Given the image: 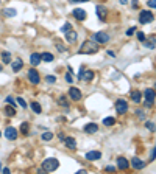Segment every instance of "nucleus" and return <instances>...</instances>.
Wrapping results in <instances>:
<instances>
[{"label":"nucleus","instance_id":"nucleus-11","mask_svg":"<svg viewBox=\"0 0 156 174\" xmlns=\"http://www.w3.org/2000/svg\"><path fill=\"white\" fill-rule=\"evenodd\" d=\"M101 159V152L100 151H89L86 152V160H100Z\"/></svg>","mask_w":156,"mask_h":174},{"label":"nucleus","instance_id":"nucleus-2","mask_svg":"<svg viewBox=\"0 0 156 174\" xmlns=\"http://www.w3.org/2000/svg\"><path fill=\"white\" fill-rule=\"evenodd\" d=\"M58 166H59V162H58L56 159H53V157L45 159L44 162H42V170L47 171V173H52V171L58 170Z\"/></svg>","mask_w":156,"mask_h":174},{"label":"nucleus","instance_id":"nucleus-39","mask_svg":"<svg viewBox=\"0 0 156 174\" xmlns=\"http://www.w3.org/2000/svg\"><path fill=\"white\" fill-rule=\"evenodd\" d=\"M156 157V146H155V148H153V151H152V156H150V160H153Z\"/></svg>","mask_w":156,"mask_h":174},{"label":"nucleus","instance_id":"nucleus-32","mask_svg":"<svg viewBox=\"0 0 156 174\" xmlns=\"http://www.w3.org/2000/svg\"><path fill=\"white\" fill-rule=\"evenodd\" d=\"M20 131H22L24 134H27V132H28V123H22V126H20Z\"/></svg>","mask_w":156,"mask_h":174},{"label":"nucleus","instance_id":"nucleus-42","mask_svg":"<svg viewBox=\"0 0 156 174\" xmlns=\"http://www.w3.org/2000/svg\"><path fill=\"white\" fill-rule=\"evenodd\" d=\"M66 81H67V82H72V76L67 75V76H66Z\"/></svg>","mask_w":156,"mask_h":174},{"label":"nucleus","instance_id":"nucleus-7","mask_svg":"<svg viewBox=\"0 0 156 174\" xmlns=\"http://www.w3.org/2000/svg\"><path fill=\"white\" fill-rule=\"evenodd\" d=\"M78 78L83 79V81H92V78H94V72H92V70H83V68H81Z\"/></svg>","mask_w":156,"mask_h":174},{"label":"nucleus","instance_id":"nucleus-13","mask_svg":"<svg viewBox=\"0 0 156 174\" xmlns=\"http://www.w3.org/2000/svg\"><path fill=\"white\" fill-rule=\"evenodd\" d=\"M63 142L66 143V146H67L69 149H77V142H75V138H72V137H64Z\"/></svg>","mask_w":156,"mask_h":174},{"label":"nucleus","instance_id":"nucleus-33","mask_svg":"<svg viewBox=\"0 0 156 174\" xmlns=\"http://www.w3.org/2000/svg\"><path fill=\"white\" fill-rule=\"evenodd\" d=\"M6 103H8V104H11V106H14V107H16V101H14V98H13V96H8V98H6Z\"/></svg>","mask_w":156,"mask_h":174},{"label":"nucleus","instance_id":"nucleus-6","mask_svg":"<svg viewBox=\"0 0 156 174\" xmlns=\"http://www.w3.org/2000/svg\"><path fill=\"white\" fill-rule=\"evenodd\" d=\"M116 110L119 114H125L128 110V103L125 100H117L116 101Z\"/></svg>","mask_w":156,"mask_h":174},{"label":"nucleus","instance_id":"nucleus-35","mask_svg":"<svg viewBox=\"0 0 156 174\" xmlns=\"http://www.w3.org/2000/svg\"><path fill=\"white\" fill-rule=\"evenodd\" d=\"M45 81H47V82H50V84H53V82L56 81V78H55V76H50V75H49V76L45 78Z\"/></svg>","mask_w":156,"mask_h":174},{"label":"nucleus","instance_id":"nucleus-38","mask_svg":"<svg viewBox=\"0 0 156 174\" xmlns=\"http://www.w3.org/2000/svg\"><path fill=\"white\" fill-rule=\"evenodd\" d=\"M56 48H58V51H66V47L63 44H59V42L56 44Z\"/></svg>","mask_w":156,"mask_h":174},{"label":"nucleus","instance_id":"nucleus-23","mask_svg":"<svg viewBox=\"0 0 156 174\" xmlns=\"http://www.w3.org/2000/svg\"><path fill=\"white\" fill-rule=\"evenodd\" d=\"M16 14H17V12H16L14 8H6V10H3V16H6V17H14Z\"/></svg>","mask_w":156,"mask_h":174},{"label":"nucleus","instance_id":"nucleus-20","mask_svg":"<svg viewBox=\"0 0 156 174\" xmlns=\"http://www.w3.org/2000/svg\"><path fill=\"white\" fill-rule=\"evenodd\" d=\"M131 100L134 103H140L142 101V93L139 92V90H133L131 92Z\"/></svg>","mask_w":156,"mask_h":174},{"label":"nucleus","instance_id":"nucleus-21","mask_svg":"<svg viewBox=\"0 0 156 174\" xmlns=\"http://www.w3.org/2000/svg\"><path fill=\"white\" fill-rule=\"evenodd\" d=\"M5 115L6 117H14L16 115V107L11 106V104H10V106H6L5 107Z\"/></svg>","mask_w":156,"mask_h":174},{"label":"nucleus","instance_id":"nucleus-4","mask_svg":"<svg viewBox=\"0 0 156 174\" xmlns=\"http://www.w3.org/2000/svg\"><path fill=\"white\" fill-rule=\"evenodd\" d=\"M144 95H145V106L147 107H150L152 104L155 103V98H156V92L153 89H147L145 92H144Z\"/></svg>","mask_w":156,"mask_h":174},{"label":"nucleus","instance_id":"nucleus-16","mask_svg":"<svg viewBox=\"0 0 156 174\" xmlns=\"http://www.w3.org/2000/svg\"><path fill=\"white\" fill-rule=\"evenodd\" d=\"M131 166H133V168H134V170H142V168H144V166H145V163H144V162H142V160H140V159H138V157H134V159L131 160Z\"/></svg>","mask_w":156,"mask_h":174},{"label":"nucleus","instance_id":"nucleus-1","mask_svg":"<svg viewBox=\"0 0 156 174\" xmlns=\"http://www.w3.org/2000/svg\"><path fill=\"white\" fill-rule=\"evenodd\" d=\"M98 51V45L95 42H92V40H86V42H83V45H81V48L78 50L80 54H92V53H97Z\"/></svg>","mask_w":156,"mask_h":174},{"label":"nucleus","instance_id":"nucleus-5","mask_svg":"<svg viewBox=\"0 0 156 174\" xmlns=\"http://www.w3.org/2000/svg\"><path fill=\"white\" fill-rule=\"evenodd\" d=\"M94 39H95V42H98V44H108V42H109V36H108L105 31L95 33V34H94Z\"/></svg>","mask_w":156,"mask_h":174},{"label":"nucleus","instance_id":"nucleus-46","mask_svg":"<svg viewBox=\"0 0 156 174\" xmlns=\"http://www.w3.org/2000/svg\"><path fill=\"white\" fill-rule=\"evenodd\" d=\"M120 3H122V5H126V3H128V0H120Z\"/></svg>","mask_w":156,"mask_h":174},{"label":"nucleus","instance_id":"nucleus-10","mask_svg":"<svg viewBox=\"0 0 156 174\" xmlns=\"http://www.w3.org/2000/svg\"><path fill=\"white\" fill-rule=\"evenodd\" d=\"M28 79H30V82H33V84H38L39 82V73L35 70V68H31V70L28 72Z\"/></svg>","mask_w":156,"mask_h":174},{"label":"nucleus","instance_id":"nucleus-34","mask_svg":"<svg viewBox=\"0 0 156 174\" xmlns=\"http://www.w3.org/2000/svg\"><path fill=\"white\" fill-rule=\"evenodd\" d=\"M136 36H138V39H139V40H142V42H144V40H145V34L142 33V31H138V34H136Z\"/></svg>","mask_w":156,"mask_h":174},{"label":"nucleus","instance_id":"nucleus-22","mask_svg":"<svg viewBox=\"0 0 156 174\" xmlns=\"http://www.w3.org/2000/svg\"><path fill=\"white\" fill-rule=\"evenodd\" d=\"M97 16H98L101 20L106 19V8H105V6H97Z\"/></svg>","mask_w":156,"mask_h":174},{"label":"nucleus","instance_id":"nucleus-47","mask_svg":"<svg viewBox=\"0 0 156 174\" xmlns=\"http://www.w3.org/2000/svg\"><path fill=\"white\" fill-rule=\"evenodd\" d=\"M2 70H3V68H2V65H0V72H2Z\"/></svg>","mask_w":156,"mask_h":174},{"label":"nucleus","instance_id":"nucleus-9","mask_svg":"<svg viewBox=\"0 0 156 174\" xmlns=\"http://www.w3.org/2000/svg\"><path fill=\"white\" fill-rule=\"evenodd\" d=\"M69 96L73 100V101H80L81 100V92L78 89H75V87H70L69 89Z\"/></svg>","mask_w":156,"mask_h":174},{"label":"nucleus","instance_id":"nucleus-44","mask_svg":"<svg viewBox=\"0 0 156 174\" xmlns=\"http://www.w3.org/2000/svg\"><path fill=\"white\" fill-rule=\"evenodd\" d=\"M72 3H77V2H87V0H70Z\"/></svg>","mask_w":156,"mask_h":174},{"label":"nucleus","instance_id":"nucleus-43","mask_svg":"<svg viewBox=\"0 0 156 174\" xmlns=\"http://www.w3.org/2000/svg\"><path fill=\"white\" fill-rule=\"evenodd\" d=\"M138 3H139V0H133V6H134V8L138 6Z\"/></svg>","mask_w":156,"mask_h":174},{"label":"nucleus","instance_id":"nucleus-27","mask_svg":"<svg viewBox=\"0 0 156 174\" xmlns=\"http://www.w3.org/2000/svg\"><path fill=\"white\" fill-rule=\"evenodd\" d=\"M114 123H116V118H114V117H106L105 120H103V124H105V126H112Z\"/></svg>","mask_w":156,"mask_h":174},{"label":"nucleus","instance_id":"nucleus-17","mask_svg":"<svg viewBox=\"0 0 156 174\" xmlns=\"http://www.w3.org/2000/svg\"><path fill=\"white\" fill-rule=\"evenodd\" d=\"M66 39H67V42H70V44H75L77 42V39H78V34L75 31H69V33H66Z\"/></svg>","mask_w":156,"mask_h":174},{"label":"nucleus","instance_id":"nucleus-25","mask_svg":"<svg viewBox=\"0 0 156 174\" xmlns=\"http://www.w3.org/2000/svg\"><path fill=\"white\" fill-rule=\"evenodd\" d=\"M144 42H145V47H147V48L153 50L155 45H156V39H155V37H152V39H148V40H144Z\"/></svg>","mask_w":156,"mask_h":174},{"label":"nucleus","instance_id":"nucleus-12","mask_svg":"<svg viewBox=\"0 0 156 174\" xmlns=\"http://www.w3.org/2000/svg\"><path fill=\"white\" fill-rule=\"evenodd\" d=\"M72 14L73 16H75V19H78V20H84L86 19V11L84 10H81V8H75V10H73L72 11Z\"/></svg>","mask_w":156,"mask_h":174},{"label":"nucleus","instance_id":"nucleus-36","mask_svg":"<svg viewBox=\"0 0 156 174\" xmlns=\"http://www.w3.org/2000/svg\"><path fill=\"white\" fill-rule=\"evenodd\" d=\"M147 5L150 6V8H155V10H156V0H148Z\"/></svg>","mask_w":156,"mask_h":174},{"label":"nucleus","instance_id":"nucleus-3","mask_svg":"<svg viewBox=\"0 0 156 174\" xmlns=\"http://www.w3.org/2000/svg\"><path fill=\"white\" fill-rule=\"evenodd\" d=\"M153 19H155L153 12L144 10V11H140V14H139V23H142V25L150 23V22H153Z\"/></svg>","mask_w":156,"mask_h":174},{"label":"nucleus","instance_id":"nucleus-40","mask_svg":"<svg viewBox=\"0 0 156 174\" xmlns=\"http://www.w3.org/2000/svg\"><path fill=\"white\" fill-rule=\"evenodd\" d=\"M114 170H116V168H114L112 165H108V166H106V171H112V173H114Z\"/></svg>","mask_w":156,"mask_h":174},{"label":"nucleus","instance_id":"nucleus-14","mask_svg":"<svg viewBox=\"0 0 156 174\" xmlns=\"http://www.w3.org/2000/svg\"><path fill=\"white\" fill-rule=\"evenodd\" d=\"M97 131H98L97 123H87L84 126V132H87V134H95Z\"/></svg>","mask_w":156,"mask_h":174},{"label":"nucleus","instance_id":"nucleus-49","mask_svg":"<svg viewBox=\"0 0 156 174\" xmlns=\"http://www.w3.org/2000/svg\"><path fill=\"white\" fill-rule=\"evenodd\" d=\"M0 2H2V0H0Z\"/></svg>","mask_w":156,"mask_h":174},{"label":"nucleus","instance_id":"nucleus-24","mask_svg":"<svg viewBox=\"0 0 156 174\" xmlns=\"http://www.w3.org/2000/svg\"><path fill=\"white\" fill-rule=\"evenodd\" d=\"M31 109H33V112H35V114H41V112H42V107H41V104L39 103H31Z\"/></svg>","mask_w":156,"mask_h":174},{"label":"nucleus","instance_id":"nucleus-48","mask_svg":"<svg viewBox=\"0 0 156 174\" xmlns=\"http://www.w3.org/2000/svg\"><path fill=\"white\" fill-rule=\"evenodd\" d=\"M0 168H2V165H0Z\"/></svg>","mask_w":156,"mask_h":174},{"label":"nucleus","instance_id":"nucleus-15","mask_svg":"<svg viewBox=\"0 0 156 174\" xmlns=\"http://www.w3.org/2000/svg\"><path fill=\"white\" fill-rule=\"evenodd\" d=\"M117 166H119V170L125 171L128 166H130V163H128V160H126L125 157H119V159H117Z\"/></svg>","mask_w":156,"mask_h":174},{"label":"nucleus","instance_id":"nucleus-31","mask_svg":"<svg viewBox=\"0 0 156 174\" xmlns=\"http://www.w3.org/2000/svg\"><path fill=\"white\" fill-rule=\"evenodd\" d=\"M145 128H147V129H150V131H155V129H156L155 123H152V121H147V123H145Z\"/></svg>","mask_w":156,"mask_h":174},{"label":"nucleus","instance_id":"nucleus-19","mask_svg":"<svg viewBox=\"0 0 156 174\" xmlns=\"http://www.w3.org/2000/svg\"><path fill=\"white\" fill-rule=\"evenodd\" d=\"M11 67H13V72H19L20 68L24 67V62L20 61V59H16V61H13V64H11Z\"/></svg>","mask_w":156,"mask_h":174},{"label":"nucleus","instance_id":"nucleus-26","mask_svg":"<svg viewBox=\"0 0 156 174\" xmlns=\"http://www.w3.org/2000/svg\"><path fill=\"white\" fill-rule=\"evenodd\" d=\"M41 59L45 61V62H52L53 61V54L52 53H42L41 54Z\"/></svg>","mask_w":156,"mask_h":174},{"label":"nucleus","instance_id":"nucleus-41","mask_svg":"<svg viewBox=\"0 0 156 174\" xmlns=\"http://www.w3.org/2000/svg\"><path fill=\"white\" fill-rule=\"evenodd\" d=\"M134 31H136V28H130V30L126 31V34H128V36H131V34H133Z\"/></svg>","mask_w":156,"mask_h":174},{"label":"nucleus","instance_id":"nucleus-30","mask_svg":"<svg viewBox=\"0 0 156 174\" xmlns=\"http://www.w3.org/2000/svg\"><path fill=\"white\" fill-rule=\"evenodd\" d=\"M72 30V25L69 23V22H66L64 25H63V28H61V31H63V34H66V33H69Z\"/></svg>","mask_w":156,"mask_h":174},{"label":"nucleus","instance_id":"nucleus-8","mask_svg":"<svg viewBox=\"0 0 156 174\" xmlns=\"http://www.w3.org/2000/svg\"><path fill=\"white\" fill-rule=\"evenodd\" d=\"M5 137L8 138V140H16V138H17V129L8 126L5 129Z\"/></svg>","mask_w":156,"mask_h":174},{"label":"nucleus","instance_id":"nucleus-29","mask_svg":"<svg viewBox=\"0 0 156 174\" xmlns=\"http://www.w3.org/2000/svg\"><path fill=\"white\" fill-rule=\"evenodd\" d=\"M41 138H42L44 142H49V140H52V138H53V134H52V132H44V134L41 135Z\"/></svg>","mask_w":156,"mask_h":174},{"label":"nucleus","instance_id":"nucleus-37","mask_svg":"<svg viewBox=\"0 0 156 174\" xmlns=\"http://www.w3.org/2000/svg\"><path fill=\"white\" fill-rule=\"evenodd\" d=\"M17 103H19V104H20V106H22L24 109L27 107V103H25V100H24V98H17Z\"/></svg>","mask_w":156,"mask_h":174},{"label":"nucleus","instance_id":"nucleus-45","mask_svg":"<svg viewBox=\"0 0 156 174\" xmlns=\"http://www.w3.org/2000/svg\"><path fill=\"white\" fill-rule=\"evenodd\" d=\"M3 174H10V170L8 168H3Z\"/></svg>","mask_w":156,"mask_h":174},{"label":"nucleus","instance_id":"nucleus-18","mask_svg":"<svg viewBox=\"0 0 156 174\" xmlns=\"http://www.w3.org/2000/svg\"><path fill=\"white\" fill-rule=\"evenodd\" d=\"M41 61H42V59H41V54H39V53H33L31 56H30V62H31V65H38Z\"/></svg>","mask_w":156,"mask_h":174},{"label":"nucleus","instance_id":"nucleus-28","mask_svg":"<svg viewBox=\"0 0 156 174\" xmlns=\"http://www.w3.org/2000/svg\"><path fill=\"white\" fill-rule=\"evenodd\" d=\"M2 59H3L5 64H10V62H11V54L8 51H3L2 53Z\"/></svg>","mask_w":156,"mask_h":174}]
</instances>
